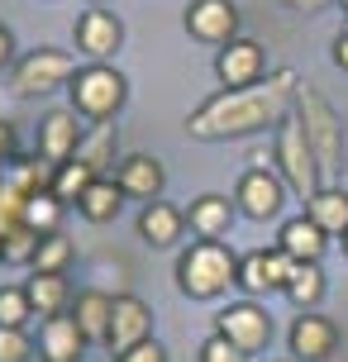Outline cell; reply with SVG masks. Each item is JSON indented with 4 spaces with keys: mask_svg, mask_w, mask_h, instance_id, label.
<instances>
[{
    "mask_svg": "<svg viewBox=\"0 0 348 362\" xmlns=\"http://www.w3.org/2000/svg\"><path fill=\"white\" fill-rule=\"evenodd\" d=\"M296 90H301V76L291 67L272 72L267 81H257V86L220 90V95H210L186 119V134L215 144V139H238V134H257V129H267V124H282L286 110L296 105Z\"/></svg>",
    "mask_w": 348,
    "mask_h": 362,
    "instance_id": "6da1fadb",
    "label": "cell"
},
{
    "mask_svg": "<svg viewBox=\"0 0 348 362\" xmlns=\"http://www.w3.org/2000/svg\"><path fill=\"white\" fill-rule=\"evenodd\" d=\"M238 281V257L224 248L220 238H201L177 257V286L191 300H215Z\"/></svg>",
    "mask_w": 348,
    "mask_h": 362,
    "instance_id": "7a4b0ae2",
    "label": "cell"
},
{
    "mask_svg": "<svg viewBox=\"0 0 348 362\" xmlns=\"http://www.w3.org/2000/svg\"><path fill=\"white\" fill-rule=\"evenodd\" d=\"M277 172H282V181H286L301 200H315L325 191L320 158H315L311 139H306V124H301L296 115H286V119L277 124Z\"/></svg>",
    "mask_w": 348,
    "mask_h": 362,
    "instance_id": "3957f363",
    "label": "cell"
},
{
    "mask_svg": "<svg viewBox=\"0 0 348 362\" xmlns=\"http://www.w3.org/2000/svg\"><path fill=\"white\" fill-rule=\"evenodd\" d=\"M296 119L306 124V139H311L315 158H320V172L334 177V172L344 167V124H339L334 105L315 86L301 81V90H296Z\"/></svg>",
    "mask_w": 348,
    "mask_h": 362,
    "instance_id": "277c9868",
    "label": "cell"
},
{
    "mask_svg": "<svg viewBox=\"0 0 348 362\" xmlns=\"http://www.w3.org/2000/svg\"><path fill=\"white\" fill-rule=\"evenodd\" d=\"M67 95H72V110L81 119H95V124H105L115 119V110L124 105V76L115 72L110 62H91V67H81V72L67 81Z\"/></svg>",
    "mask_w": 348,
    "mask_h": 362,
    "instance_id": "5b68a950",
    "label": "cell"
},
{
    "mask_svg": "<svg viewBox=\"0 0 348 362\" xmlns=\"http://www.w3.org/2000/svg\"><path fill=\"white\" fill-rule=\"evenodd\" d=\"M286 191H291V186L282 181V172H272L267 158L253 153V167L238 177L234 205H238V215H248V219H277L282 205H286Z\"/></svg>",
    "mask_w": 348,
    "mask_h": 362,
    "instance_id": "8992f818",
    "label": "cell"
},
{
    "mask_svg": "<svg viewBox=\"0 0 348 362\" xmlns=\"http://www.w3.org/2000/svg\"><path fill=\"white\" fill-rule=\"evenodd\" d=\"M76 72H81V67H76L72 53H62V48H34L29 57H19L10 86H15V95H43V90L67 86Z\"/></svg>",
    "mask_w": 348,
    "mask_h": 362,
    "instance_id": "52a82bcc",
    "label": "cell"
},
{
    "mask_svg": "<svg viewBox=\"0 0 348 362\" xmlns=\"http://www.w3.org/2000/svg\"><path fill=\"white\" fill-rule=\"evenodd\" d=\"M215 334H220V339H229L243 358H253V353H262V348H267V339H272V315L257 305V300H234V305L220 310Z\"/></svg>",
    "mask_w": 348,
    "mask_h": 362,
    "instance_id": "ba28073f",
    "label": "cell"
},
{
    "mask_svg": "<svg viewBox=\"0 0 348 362\" xmlns=\"http://www.w3.org/2000/svg\"><path fill=\"white\" fill-rule=\"evenodd\" d=\"M291 257L282 253V248H257V253L238 257V286L248 291V296H267V291H286L291 281Z\"/></svg>",
    "mask_w": 348,
    "mask_h": 362,
    "instance_id": "9c48e42d",
    "label": "cell"
},
{
    "mask_svg": "<svg viewBox=\"0 0 348 362\" xmlns=\"http://www.w3.org/2000/svg\"><path fill=\"white\" fill-rule=\"evenodd\" d=\"M186 29L201 43H234L238 38V5L234 0H191L186 5Z\"/></svg>",
    "mask_w": 348,
    "mask_h": 362,
    "instance_id": "30bf717a",
    "label": "cell"
},
{
    "mask_svg": "<svg viewBox=\"0 0 348 362\" xmlns=\"http://www.w3.org/2000/svg\"><path fill=\"white\" fill-rule=\"evenodd\" d=\"M262 67H267V57H262V43H257V38H234V43H224L220 57H215V76L224 81V90L257 86V81H262Z\"/></svg>",
    "mask_w": 348,
    "mask_h": 362,
    "instance_id": "8fae6325",
    "label": "cell"
},
{
    "mask_svg": "<svg viewBox=\"0 0 348 362\" xmlns=\"http://www.w3.org/2000/svg\"><path fill=\"white\" fill-rule=\"evenodd\" d=\"M144 339H153V310L139 300V296H115V310H110V348L115 358L129 353V348H139Z\"/></svg>",
    "mask_w": 348,
    "mask_h": 362,
    "instance_id": "7c38bea8",
    "label": "cell"
},
{
    "mask_svg": "<svg viewBox=\"0 0 348 362\" xmlns=\"http://www.w3.org/2000/svg\"><path fill=\"white\" fill-rule=\"evenodd\" d=\"M81 134H86V129L76 124V110H48V115L38 119V158L53 163V167L72 163Z\"/></svg>",
    "mask_w": 348,
    "mask_h": 362,
    "instance_id": "4fadbf2b",
    "label": "cell"
},
{
    "mask_svg": "<svg viewBox=\"0 0 348 362\" xmlns=\"http://www.w3.org/2000/svg\"><path fill=\"white\" fill-rule=\"evenodd\" d=\"M124 43V24L110 10H86L76 19V53H86L91 62H110Z\"/></svg>",
    "mask_w": 348,
    "mask_h": 362,
    "instance_id": "5bb4252c",
    "label": "cell"
},
{
    "mask_svg": "<svg viewBox=\"0 0 348 362\" xmlns=\"http://www.w3.org/2000/svg\"><path fill=\"white\" fill-rule=\"evenodd\" d=\"M334 348H339V325L325 320V315H296L291 325V358L296 362H325L334 358Z\"/></svg>",
    "mask_w": 348,
    "mask_h": 362,
    "instance_id": "9a60e30c",
    "label": "cell"
},
{
    "mask_svg": "<svg viewBox=\"0 0 348 362\" xmlns=\"http://www.w3.org/2000/svg\"><path fill=\"white\" fill-rule=\"evenodd\" d=\"M81 348H86V334L76 329L72 315H53L38 329V358L43 362H81Z\"/></svg>",
    "mask_w": 348,
    "mask_h": 362,
    "instance_id": "2e32d148",
    "label": "cell"
},
{
    "mask_svg": "<svg viewBox=\"0 0 348 362\" xmlns=\"http://www.w3.org/2000/svg\"><path fill=\"white\" fill-rule=\"evenodd\" d=\"M277 248L291 257V262H320V253L330 248V234H325L311 215H296V219H286V224H282Z\"/></svg>",
    "mask_w": 348,
    "mask_h": 362,
    "instance_id": "e0dca14e",
    "label": "cell"
},
{
    "mask_svg": "<svg viewBox=\"0 0 348 362\" xmlns=\"http://www.w3.org/2000/svg\"><path fill=\"white\" fill-rule=\"evenodd\" d=\"M186 229V210L167 205V200H148L144 215H139V238L153 243V248H172Z\"/></svg>",
    "mask_w": 348,
    "mask_h": 362,
    "instance_id": "ac0fdd59",
    "label": "cell"
},
{
    "mask_svg": "<svg viewBox=\"0 0 348 362\" xmlns=\"http://www.w3.org/2000/svg\"><path fill=\"white\" fill-rule=\"evenodd\" d=\"M115 181H120V191L134 196V200H158V191H163V163L148 158V153H134V158L120 163Z\"/></svg>",
    "mask_w": 348,
    "mask_h": 362,
    "instance_id": "d6986e66",
    "label": "cell"
},
{
    "mask_svg": "<svg viewBox=\"0 0 348 362\" xmlns=\"http://www.w3.org/2000/svg\"><path fill=\"white\" fill-rule=\"evenodd\" d=\"M234 200L229 196H196L186 205V224L196 229L201 238H224L229 234V224H234Z\"/></svg>",
    "mask_w": 348,
    "mask_h": 362,
    "instance_id": "ffe728a7",
    "label": "cell"
},
{
    "mask_svg": "<svg viewBox=\"0 0 348 362\" xmlns=\"http://www.w3.org/2000/svg\"><path fill=\"white\" fill-rule=\"evenodd\" d=\"M110 310H115V296H105V291H81L72 300V320L86 334V344H105L110 339Z\"/></svg>",
    "mask_w": 348,
    "mask_h": 362,
    "instance_id": "44dd1931",
    "label": "cell"
},
{
    "mask_svg": "<svg viewBox=\"0 0 348 362\" xmlns=\"http://www.w3.org/2000/svg\"><path fill=\"white\" fill-rule=\"evenodd\" d=\"M120 205H124V191H120L115 177H95L91 186H86V196L76 200V210L91 219V224H110V219L120 215Z\"/></svg>",
    "mask_w": 348,
    "mask_h": 362,
    "instance_id": "7402d4cb",
    "label": "cell"
},
{
    "mask_svg": "<svg viewBox=\"0 0 348 362\" xmlns=\"http://www.w3.org/2000/svg\"><path fill=\"white\" fill-rule=\"evenodd\" d=\"M306 215H311L330 238H344V234H348V191H334V186H325L315 200H306Z\"/></svg>",
    "mask_w": 348,
    "mask_h": 362,
    "instance_id": "603a6c76",
    "label": "cell"
},
{
    "mask_svg": "<svg viewBox=\"0 0 348 362\" xmlns=\"http://www.w3.org/2000/svg\"><path fill=\"white\" fill-rule=\"evenodd\" d=\"M115 144H120L115 124H91L81 134V144H76V163H86L95 177H105V167L115 163Z\"/></svg>",
    "mask_w": 348,
    "mask_h": 362,
    "instance_id": "cb8c5ba5",
    "label": "cell"
},
{
    "mask_svg": "<svg viewBox=\"0 0 348 362\" xmlns=\"http://www.w3.org/2000/svg\"><path fill=\"white\" fill-rule=\"evenodd\" d=\"M24 291H29V305H34V315H43V320L62 315V310H67V300H72L67 281H62V276H48V272H34Z\"/></svg>",
    "mask_w": 348,
    "mask_h": 362,
    "instance_id": "d4e9b609",
    "label": "cell"
},
{
    "mask_svg": "<svg viewBox=\"0 0 348 362\" xmlns=\"http://www.w3.org/2000/svg\"><path fill=\"white\" fill-rule=\"evenodd\" d=\"M286 300L301 305V315L325 300V272H320V262H296L291 281H286Z\"/></svg>",
    "mask_w": 348,
    "mask_h": 362,
    "instance_id": "484cf974",
    "label": "cell"
},
{
    "mask_svg": "<svg viewBox=\"0 0 348 362\" xmlns=\"http://www.w3.org/2000/svg\"><path fill=\"white\" fill-rule=\"evenodd\" d=\"M95 181V172L86 163H62V167H53V181H48V191H53L57 200H62V205H76V200L86 196V186H91Z\"/></svg>",
    "mask_w": 348,
    "mask_h": 362,
    "instance_id": "4316f807",
    "label": "cell"
},
{
    "mask_svg": "<svg viewBox=\"0 0 348 362\" xmlns=\"http://www.w3.org/2000/svg\"><path fill=\"white\" fill-rule=\"evenodd\" d=\"M57 219H62V200H57L53 191H38V196L24 200L19 224H24V229H34V234H57Z\"/></svg>",
    "mask_w": 348,
    "mask_h": 362,
    "instance_id": "83f0119b",
    "label": "cell"
},
{
    "mask_svg": "<svg viewBox=\"0 0 348 362\" xmlns=\"http://www.w3.org/2000/svg\"><path fill=\"white\" fill-rule=\"evenodd\" d=\"M38 243H43V234L24 229V224H10V229H5V243H0V262H15V267H34Z\"/></svg>",
    "mask_w": 348,
    "mask_h": 362,
    "instance_id": "f1b7e54d",
    "label": "cell"
},
{
    "mask_svg": "<svg viewBox=\"0 0 348 362\" xmlns=\"http://www.w3.org/2000/svg\"><path fill=\"white\" fill-rule=\"evenodd\" d=\"M29 315H34L29 291L24 286H0V329H24Z\"/></svg>",
    "mask_w": 348,
    "mask_h": 362,
    "instance_id": "f546056e",
    "label": "cell"
},
{
    "mask_svg": "<svg viewBox=\"0 0 348 362\" xmlns=\"http://www.w3.org/2000/svg\"><path fill=\"white\" fill-rule=\"evenodd\" d=\"M72 262V243L62 234H43L38 243V257H34V272H48V276H62V267Z\"/></svg>",
    "mask_w": 348,
    "mask_h": 362,
    "instance_id": "4dcf8cb0",
    "label": "cell"
},
{
    "mask_svg": "<svg viewBox=\"0 0 348 362\" xmlns=\"http://www.w3.org/2000/svg\"><path fill=\"white\" fill-rule=\"evenodd\" d=\"M34 344L24 329H0V362H29Z\"/></svg>",
    "mask_w": 348,
    "mask_h": 362,
    "instance_id": "1f68e13d",
    "label": "cell"
},
{
    "mask_svg": "<svg viewBox=\"0 0 348 362\" xmlns=\"http://www.w3.org/2000/svg\"><path fill=\"white\" fill-rule=\"evenodd\" d=\"M201 362H248V358H243V353H238V348L229 344V339L210 334V339L201 344Z\"/></svg>",
    "mask_w": 348,
    "mask_h": 362,
    "instance_id": "d6a6232c",
    "label": "cell"
},
{
    "mask_svg": "<svg viewBox=\"0 0 348 362\" xmlns=\"http://www.w3.org/2000/svg\"><path fill=\"white\" fill-rule=\"evenodd\" d=\"M115 362H167V348L158 344V339H144L139 348H129V353H120Z\"/></svg>",
    "mask_w": 348,
    "mask_h": 362,
    "instance_id": "836d02e7",
    "label": "cell"
},
{
    "mask_svg": "<svg viewBox=\"0 0 348 362\" xmlns=\"http://www.w3.org/2000/svg\"><path fill=\"white\" fill-rule=\"evenodd\" d=\"M15 153H19V134L10 119H0V167L5 163H15Z\"/></svg>",
    "mask_w": 348,
    "mask_h": 362,
    "instance_id": "e575fe53",
    "label": "cell"
},
{
    "mask_svg": "<svg viewBox=\"0 0 348 362\" xmlns=\"http://www.w3.org/2000/svg\"><path fill=\"white\" fill-rule=\"evenodd\" d=\"M291 10H306V15H320V10H330L334 0H286Z\"/></svg>",
    "mask_w": 348,
    "mask_h": 362,
    "instance_id": "d590c367",
    "label": "cell"
},
{
    "mask_svg": "<svg viewBox=\"0 0 348 362\" xmlns=\"http://www.w3.org/2000/svg\"><path fill=\"white\" fill-rule=\"evenodd\" d=\"M334 62H339V67L348 72V29H344L339 38H334Z\"/></svg>",
    "mask_w": 348,
    "mask_h": 362,
    "instance_id": "8d00e7d4",
    "label": "cell"
},
{
    "mask_svg": "<svg viewBox=\"0 0 348 362\" xmlns=\"http://www.w3.org/2000/svg\"><path fill=\"white\" fill-rule=\"evenodd\" d=\"M10 53H15V38H10V29H5V24H0V67H5V62H10Z\"/></svg>",
    "mask_w": 348,
    "mask_h": 362,
    "instance_id": "74e56055",
    "label": "cell"
},
{
    "mask_svg": "<svg viewBox=\"0 0 348 362\" xmlns=\"http://www.w3.org/2000/svg\"><path fill=\"white\" fill-rule=\"evenodd\" d=\"M339 243H344V257H348V234H344V238H339Z\"/></svg>",
    "mask_w": 348,
    "mask_h": 362,
    "instance_id": "f35d334b",
    "label": "cell"
},
{
    "mask_svg": "<svg viewBox=\"0 0 348 362\" xmlns=\"http://www.w3.org/2000/svg\"><path fill=\"white\" fill-rule=\"evenodd\" d=\"M91 5H100V0H91Z\"/></svg>",
    "mask_w": 348,
    "mask_h": 362,
    "instance_id": "ab89813d",
    "label": "cell"
},
{
    "mask_svg": "<svg viewBox=\"0 0 348 362\" xmlns=\"http://www.w3.org/2000/svg\"><path fill=\"white\" fill-rule=\"evenodd\" d=\"M344 10H348V0H344Z\"/></svg>",
    "mask_w": 348,
    "mask_h": 362,
    "instance_id": "60d3db41",
    "label": "cell"
},
{
    "mask_svg": "<svg viewBox=\"0 0 348 362\" xmlns=\"http://www.w3.org/2000/svg\"><path fill=\"white\" fill-rule=\"evenodd\" d=\"M291 362H296V358H291Z\"/></svg>",
    "mask_w": 348,
    "mask_h": 362,
    "instance_id": "b9f144b4",
    "label": "cell"
}]
</instances>
